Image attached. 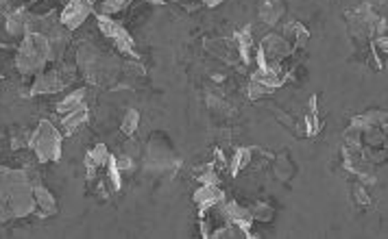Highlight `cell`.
I'll return each mask as SVG.
<instances>
[{"instance_id": "obj_39", "label": "cell", "mask_w": 388, "mask_h": 239, "mask_svg": "<svg viewBox=\"0 0 388 239\" xmlns=\"http://www.w3.org/2000/svg\"><path fill=\"white\" fill-rule=\"evenodd\" d=\"M321 3H330V0H321Z\"/></svg>"}, {"instance_id": "obj_29", "label": "cell", "mask_w": 388, "mask_h": 239, "mask_svg": "<svg viewBox=\"0 0 388 239\" xmlns=\"http://www.w3.org/2000/svg\"><path fill=\"white\" fill-rule=\"evenodd\" d=\"M319 131H321L319 115H317L315 111H310V113L306 115V135H308V137H315Z\"/></svg>"}, {"instance_id": "obj_26", "label": "cell", "mask_w": 388, "mask_h": 239, "mask_svg": "<svg viewBox=\"0 0 388 239\" xmlns=\"http://www.w3.org/2000/svg\"><path fill=\"white\" fill-rule=\"evenodd\" d=\"M275 89H271L268 85H264L262 81H258L256 77H251V81H249V85H247V96L251 98V100H262L264 96H268V94H273Z\"/></svg>"}, {"instance_id": "obj_24", "label": "cell", "mask_w": 388, "mask_h": 239, "mask_svg": "<svg viewBox=\"0 0 388 239\" xmlns=\"http://www.w3.org/2000/svg\"><path fill=\"white\" fill-rule=\"evenodd\" d=\"M121 128L127 137H133L136 135V131L140 128V113L136 109H127L125 115H123V122H121Z\"/></svg>"}, {"instance_id": "obj_21", "label": "cell", "mask_w": 388, "mask_h": 239, "mask_svg": "<svg viewBox=\"0 0 388 239\" xmlns=\"http://www.w3.org/2000/svg\"><path fill=\"white\" fill-rule=\"evenodd\" d=\"M133 0H98L94 5V16H107L114 18L118 13H123Z\"/></svg>"}, {"instance_id": "obj_22", "label": "cell", "mask_w": 388, "mask_h": 239, "mask_svg": "<svg viewBox=\"0 0 388 239\" xmlns=\"http://www.w3.org/2000/svg\"><path fill=\"white\" fill-rule=\"evenodd\" d=\"M251 159H253V148H238V151L233 153V157H231V163H229L231 176L240 174L249 166V163H251Z\"/></svg>"}, {"instance_id": "obj_16", "label": "cell", "mask_w": 388, "mask_h": 239, "mask_svg": "<svg viewBox=\"0 0 388 239\" xmlns=\"http://www.w3.org/2000/svg\"><path fill=\"white\" fill-rule=\"evenodd\" d=\"M283 13H286L283 0H262L260 9H258V16H260L262 24H266V26L279 24V20L283 18Z\"/></svg>"}, {"instance_id": "obj_9", "label": "cell", "mask_w": 388, "mask_h": 239, "mask_svg": "<svg viewBox=\"0 0 388 239\" xmlns=\"http://www.w3.org/2000/svg\"><path fill=\"white\" fill-rule=\"evenodd\" d=\"M66 89V83L62 81L57 70H44L39 72L37 77H33L31 89H28V94L31 96H51Z\"/></svg>"}, {"instance_id": "obj_18", "label": "cell", "mask_w": 388, "mask_h": 239, "mask_svg": "<svg viewBox=\"0 0 388 239\" xmlns=\"http://www.w3.org/2000/svg\"><path fill=\"white\" fill-rule=\"evenodd\" d=\"M107 157H109V151H107L105 144H96V146L92 148V151H89V153L85 155V168H87L89 181H92V178L96 176V170L105 168Z\"/></svg>"}, {"instance_id": "obj_38", "label": "cell", "mask_w": 388, "mask_h": 239, "mask_svg": "<svg viewBox=\"0 0 388 239\" xmlns=\"http://www.w3.org/2000/svg\"><path fill=\"white\" fill-rule=\"evenodd\" d=\"M89 3H92V5H96V3H98V0H89Z\"/></svg>"}, {"instance_id": "obj_31", "label": "cell", "mask_w": 388, "mask_h": 239, "mask_svg": "<svg viewBox=\"0 0 388 239\" xmlns=\"http://www.w3.org/2000/svg\"><path fill=\"white\" fill-rule=\"evenodd\" d=\"M116 166H118V170H121L123 174L133 172V170H136V159L125 155V153L123 155H116Z\"/></svg>"}, {"instance_id": "obj_34", "label": "cell", "mask_w": 388, "mask_h": 239, "mask_svg": "<svg viewBox=\"0 0 388 239\" xmlns=\"http://www.w3.org/2000/svg\"><path fill=\"white\" fill-rule=\"evenodd\" d=\"M9 220H13V216H11V211H9V207H7V202L0 198V222H9Z\"/></svg>"}, {"instance_id": "obj_32", "label": "cell", "mask_w": 388, "mask_h": 239, "mask_svg": "<svg viewBox=\"0 0 388 239\" xmlns=\"http://www.w3.org/2000/svg\"><path fill=\"white\" fill-rule=\"evenodd\" d=\"M28 140H31V133L20 131L18 135L11 137V148H13V151H20V148H28Z\"/></svg>"}, {"instance_id": "obj_25", "label": "cell", "mask_w": 388, "mask_h": 239, "mask_svg": "<svg viewBox=\"0 0 388 239\" xmlns=\"http://www.w3.org/2000/svg\"><path fill=\"white\" fill-rule=\"evenodd\" d=\"M249 211H251V218L253 222H271L275 218V209L271 204H266V202H256V204H251L249 207Z\"/></svg>"}, {"instance_id": "obj_13", "label": "cell", "mask_w": 388, "mask_h": 239, "mask_svg": "<svg viewBox=\"0 0 388 239\" xmlns=\"http://www.w3.org/2000/svg\"><path fill=\"white\" fill-rule=\"evenodd\" d=\"M222 209H225V216L231 224H236V227H240L249 233V237H253L251 233V227H253V218H251V211L249 207H242L240 202L236 200H222Z\"/></svg>"}, {"instance_id": "obj_36", "label": "cell", "mask_w": 388, "mask_h": 239, "mask_svg": "<svg viewBox=\"0 0 388 239\" xmlns=\"http://www.w3.org/2000/svg\"><path fill=\"white\" fill-rule=\"evenodd\" d=\"M148 5H166V0H144Z\"/></svg>"}, {"instance_id": "obj_4", "label": "cell", "mask_w": 388, "mask_h": 239, "mask_svg": "<svg viewBox=\"0 0 388 239\" xmlns=\"http://www.w3.org/2000/svg\"><path fill=\"white\" fill-rule=\"evenodd\" d=\"M292 52H294V48L279 33H268L262 37V41L258 44V50H256L258 68L290 72V68L286 64L290 61Z\"/></svg>"}, {"instance_id": "obj_35", "label": "cell", "mask_w": 388, "mask_h": 239, "mask_svg": "<svg viewBox=\"0 0 388 239\" xmlns=\"http://www.w3.org/2000/svg\"><path fill=\"white\" fill-rule=\"evenodd\" d=\"M201 3L207 5V7H218V5L222 3V0H201Z\"/></svg>"}, {"instance_id": "obj_14", "label": "cell", "mask_w": 388, "mask_h": 239, "mask_svg": "<svg viewBox=\"0 0 388 239\" xmlns=\"http://www.w3.org/2000/svg\"><path fill=\"white\" fill-rule=\"evenodd\" d=\"M87 120H89V109L85 104V107H79L62 115V120H59V131H62V135H74L81 126L87 124Z\"/></svg>"}, {"instance_id": "obj_30", "label": "cell", "mask_w": 388, "mask_h": 239, "mask_svg": "<svg viewBox=\"0 0 388 239\" xmlns=\"http://www.w3.org/2000/svg\"><path fill=\"white\" fill-rule=\"evenodd\" d=\"M351 193H353V198H355V202H358V204H362V207L371 204V196H369V189H367V185H364V183H355Z\"/></svg>"}, {"instance_id": "obj_19", "label": "cell", "mask_w": 388, "mask_h": 239, "mask_svg": "<svg viewBox=\"0 0 388 239\" xmlns=\"http://www.w3.org/2000/svg\"><path fill=\"white\" fill-rule=\"evenodd\" d=\"M85 98H87V87H79V89H74V92H70L66 98H62L57 104H55V111L59 115H66L74 109H79V107H85Z\"/></svg>"}, {"instance_id": "obj_1", "label": "cell", "mask_w": 388, "mask_h": 239, "mask_svg": "<svg viewBox=\"0 0 388 239\" xmlns=\"http://www.w3.org/2000/svg\"><path fill=\"white\" fill-rule=\"evenodd\" d=\"M74 66L83 74V79L89 85H112L116 81V74L121 72V64L116 57L103 55L92 44H83L74 57Z\"/></svg>"}, {"instance_id": "obj_12", "label": "cell", "mask_w": 388, "mask_h": 239, "mask_svg": "<svg viewBox=\"0 0 388 239\" xmlns=\"http://www.w3.org/2000/svg\"><path fill=\"white\" fill-rule=\"evenodd\" d=\"M33 13L28 11L26 7H16L7 11L5 16V31L11 35V37H24L26 35V26H28V20H31Z\"/></svg>"}, {"instance_id": "obj_37", "label": "cell", "mask_w": 388, "mask_h": 239, "mask_svg": "<svg viewBox=\"0 0 388 239\" xmlns=\"http://www.w3.org/2000/svg\"><path fill=\"white\" fill-rule=\"evenodd\" d=\"M20 3H24V5H33V3H37V0H20Z\"/></svg>"}, {"instance_id": "obj_5", "label": "cell", "mask_w": 388, "mask_h": 239, "mask_svg": "<svg viewBox=\"0 0 388 239\" xmlns=\"http://www.w3.org/2000/svg\"><path fill=\"white\" fill-rule=\"evenodd\" d=\"M96 24H98V31L114 44V48L118 52H123L131 59H140L136 41H133V37L127 33V28L121 22L114 18H107V16H96Z\"/></svg>"}, {"instance_id": "obj_7", "label": "cell", "mask_w": 388, "mask_h": 239, "mask_svg": "<svg viewBox=\"0 0 388 239\" xmlns=\"http://www.w3.org/2000/svg\"><path fill=\"white\" fill-rule=\"evenodd\" d=\"M199 224H201V235L205 239H214V235L229 224L225 209H222V202L218 204H210V207H201L199 209Z\"/></svg>"}, {"instance_id": "obj_28", "label": "cell", "mask_w": 388, "mask_h": 239, "mask_svg": "<svg viewBox=\"0 0 388 239\" xmlns=\"http://www.w3.org/2000/svg\"><path fill=\"white\" fill-rule=\"evenodd\" d=\"M275 170H277V176L281 178V181H290V176H292V172H294L292 163H290L286 157H279V159L275 161Z\"/></svg>"}, {"instance_id": "obj_2", "label": "cell", "mask_w": 388, "mask_h": 239, "mask_svg": "<svg viewBox=\"0 0 388 239\" xmlns=\"http://www.w3.org/2000/svg\"><path fill=\"white\" fill-rule=\"evenodd\" d=\"M347 28L355 41H371L373 37L386 35V18L376 11L371 3H364L347 11Z\"/></svg>"}, {"instance_id": "obj_3", "label": "cell", "mask_w": 388, "mask_h": 239, "mask_svg": "<svg viewBox=\"0 0 388 239\" xmlns=\"http://www.w3.org/2000/svg\"><path fill=\"white\" fill-rule=\"evenodd\" d=\"M62 144H64L62 131L53 122H48V120H42L31 133V140H28V148L35 153V159L39 163L59 161V157H62Z\"/></svg>"}, {"instance_id": "obj_10", "label": "cell", "mask_w": 388, "mask_h": 239, "mask_svg": "<svg viewBox=\"0 0 388 239\" xmlns=\"http://www.w3.org/2000/svg\"><path fill=\"white\" fill-rule=\"evenodd\" d=\"M33 200H35V216L46 220L57 213V200L53 196V191H48L46 185H42V181L33 183Z\"/></svg>"}, {"instance_id": "obj_33", "label": "cell", "mask_w": 388, "mask_h": 239, "mask_svg": "<svg viewBox=\"0 0 388 239\" xmlns=\"http://www.w3.org/2000/svg\"><path fill=\"white\" fill-rule=\"evenodd\" d=\"M123 153L129 155V157H133V159L140 157V144H138L136 140H133V137H129V142L123 146Z\"/></svg>"}, {"instance_id": "obj_23", "label": "cell", "mask_w": 388, "mask_h": 239, "mask_svg": "<svg viewBox=\"0 0 388 239\" xmlns=\"http://www.w3.org/2000/svg\"><path fill=\"white\" fill-rule=\"evenodd\" d=\"M105 178H107V183L112 185L114 191H121V189H123V172L118 170L116 157H114V155L107 157V163H105Z\"/></svg>"}, {"instance_id": "obj_6", "label": "cell", "mask_w": 388, "mask_h": 239, "mask_svg": "<svg viewBox=\"0 0 388 239\" xmlns=\"http://www.w3.org/2000/svg\"><path fill=\"white\" fill-rule=\"evenodd\" d=\"M89 16H94V5L89 0H66L62 13H59V22L68 31H77Z\"/></svg>"}, {"instance_id": "obj_15", "label": "cell", "mask_w": 388, "mask_h": 239, "mask_svg": "<svg viewBox=\"0 0 388 239\" xmlns=\"http://www.w3.org/2000/svg\"><path fill=\"white\" fill-rule=\"evenodd\" d=\"M279 35H281L283 39H286L294 50L303 48L306 44H308V39H310V31H308V28H306L301 22H297V20H290V22L283 24V28H281Z\"/></svg>"}, {"instance_id": "obj_17", "label": "cell", "mask_w": 388, "mask_h": 239, "mask_svg": "<svg viewBox=\"0 0 388 239\" xmlns=\"http://www.w3.org/2000/svg\"><path fill=\"white\" fill-rule=\"evenodd\" d=\"M192 200L199 209L210 207V204H218V202L225 200V191L220 189V185H201L197 191L192 193Z\"/></svg>"}, {"instance_id": "obj_20", "label": "cell", "mask_w": 388, "mask_h": 239, "mask_svg": "<svg viewBox=\"0 0 388 239\" xmlns=\"http://www.w3.org/2000/svg\"><path fill=\"white\" fill-rule=\"evenodd\" d=\"M236 46H238V55H240V59L245 61V66L251 64V59H253V48H256V41H253V31H251V26L242 28V31H238L236 37Z\"/></svg>"}, {"instance_id": "obj_8", "label": "cell", "mask_w": 388, "mask_h": 239, "mask_svg": "<svg viewBox=\"0 0 388 239\" xmlns=\"http://www.w3.org/2000/svg\"><path fill=\"white\" fill-rule=\"evenodd\" d=\"M16 70L22 74V77H37L39 72L46 70V61H44L42 57H37L31 48L24 46V44L20 41L18 44V52H16Z\"/></svg>"}, {"instance_id": "obj_27", "label": "cell", "mask_w": 388, "mask_h": 239, "mask_svg": "<svg viewBox=\"0 0 388 239\" xmlns=\"http://www.w3.org/2000/svg\"><path fill=\"white\" fill-rule=\"evenodd\" d=\"M362 120L367 126H386V111H378V109L367 111L362 113Z\"/></svg>"}, {"instance_id": "obj_11", "label": "cell", "mask_w": 388, "mask_h": 239, "mask_svg": "<svg viewBox=\"0 0 388 239\" xmlns=\"http://www.w3.org/2000/svg\"><path fill=\"white\" fill-rule=\"evenodd\" d=\"M205 50L210 52L212 57H216L218 61L222 64H233L240 59L238 55V46L233 39H227V37H216V39H210L205 44Z\"/></svg>"}]
</instances>
